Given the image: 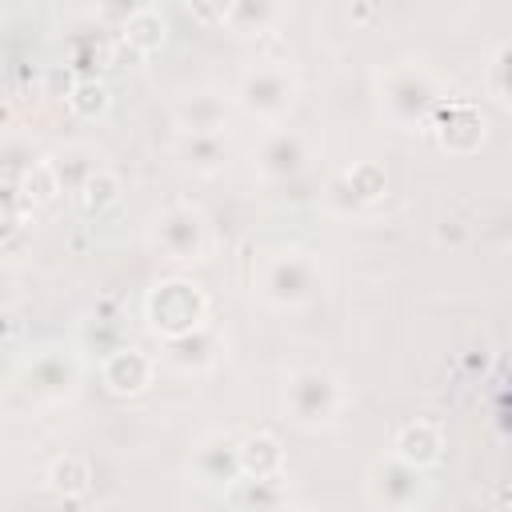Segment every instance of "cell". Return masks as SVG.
<instances>
[{
    "label": "cell",
    "mask_w": 512,
    "mask_h": 512,
    "mask_svg": "<svg viewBox=\"0 0 512 512\" xmlns=\"http://www.w3.org/2000/svg\"><path fill=\"white\" fill-rule=\"evenodd\" d=\"M76 384V360L64 352H48L28 368V392L40 400H56Z\"/></svg>",
    "instance_id": "obj_16"
},
{
    "label": "cell",
    "mask_w": 512,
    "mask_h": 512,
    "mask_svg": "<svg viewBox=\"0 0 512 512\" xmlns=\"http://www.w3.org/2000/svg\"><path fill=\"white\" fill-rule=\"evenodd\" d=\"M24 216H28L24 196L16 192V184H4V180H0V244H8V240L20 232Z\"/></svg>",
    "instance_id": "obj_27"
},
{
    "label": "cell",
    "mask_w": 512,
    "mask_h": 512,
    "mask_svg": "<svg viewBox=\"0 0 512 512\" xmlns=\"http://www.w3.org/2000/svg\"><path fill=\"white\" fill-rule=\"evenodd\" d=\"M164 348H168V360H172L176 368H204V364H212V356H216V336H212L208 324H204V328H196V332H188V336L164 340Z\"/></svg>",
    "instance_id": "obj_22"
},
{
    "label": "cell",
    "mask_w": 512,
    "mask_h": 512,
    "mask_svg": "<svg viewBox=\"0 0 512 512\" xmlns=\"http://www.w3.org/2000/svg\"><path fill=\"white\" fill-rule=\"evenodd\" d=\"M156 248L168 260H204L208 252V220L196 204H172L156 216Z\"/></svg>",
    "instance_id": "obj_7"
},
{
    "label": "cell",
    "mask_w": 512,
    "mask_h": 512,
    "mask_svg": "<svg viewBox=\"0 0 512 512\" xmlns=\"http://www.w3.org/2000/svg\"><path fill=\"white\" fill-rule=\"evenodd\" d=\"M508 56H512V44L500 40L492 52V64H488V92L496 104H508Z\"/></svg>",
    "instance_id": "obj_28"
},
{
    "label": "cell",
    "mask_w": 512,
    "mask_h": 512,
    "mask_svg": "<svg viewBox=\"0 0 512 512\" xmlns=\"http://www.w3.org/2000/svg\"><path fill=\"white\" fill-rule=\"evenodd\" d=\"M120 40L136 52V56H152V52H160L164 48V36H168V24H164V16H160V8H152V4H132V12L120 20Z\"/></svg>",
    "instance_id": "obj_14"
},
{
    "label": "cell",
    "mask_w": 512,
    "mask_h": 512,
    "mask_svg": "<svg viewBox=\"0 0 512 512\" xmlns=\"http://www.w3.org/2000/svg\"><path fill=\"white\" fill-rule=\"evenodd\" d=\"M300 92L296 68L288 60H260L240 76V104L260 120H280L292 112Z\"/></svg>",
    "instance_id": "obj_3"
},
{
    "label": "cell",
    "mask_w": 512,
    "mask_h": 512,
    "mask_svg": "<svg viewBox=\"0 0 512 512\" xmlns=\"http://www.w3.org/2000/svg\"><path fill=\"white\" fill-rule=\"evenodd\" d=\"M280 16H284L280 4H268V0H236V4H224V20L220 24H232L236 32H264Z\"/></svg>",
    "instance_id": "obj_23"
},
{
    "label": "cell",
    "mask_w": 512,
    "mask_h": 512,
    "mask_svg": "<svg viewBox=\"0 0 512 512\" xmlns=\"http://www.w3.org/2000/svg\"><path fill=\"white\" fill-rule=\"evenodd\" d=\"M68 108L80 116V120H96L112 108V92L100 76H76L72 88H68Z\"/></svg>",
    "instance_id": "obj_24"
},
{
    "label": "cell",
    "mask_w": 512,
    "mask_h": 512,
    "mask_svg": "<svg viewBox=\"0 0 512 512\" xmlns=\"http://www.w3.org/2000/svg\"><path fill=\"white\" fill-rule=\"evenodd\" d=\"M224 500H228L236 512H280V508H288L284 476H272V480L236 476V480L224 488Z\"/></svg>",
    "instance_id": "obj_13"
},
{
    "label": "cell",
    "mask_w": 512,
    "mask_h": 512,
    "mask_svg": "<svg viewBox=\"0 0 512 512\" xmlns=\"http://www.w3.org/2000/svg\"><path fill=\"white\" fill-rule=\"evenodd\" d=\"M176 120H180V132H220L228 120V100L216 92H196L180 100Z\"/></svg>",
    "instance_id": "obj_20"
},
{
    "label": "cell",
    "mask_w": 512,
    "mask_h": 512,
    "mask_svg": "<svg viewBox=\"0 0 512 512\" xmlns=\"http://www.w3.org/2000/svg\"><path fill=\"white\" fill-rule=\"evenodd\" d=\"M108 60H112V48H108L104 36H96V32L72 36V44H68V68H76L80 76H96V68H104Z\"/></svg>",
    "instance_id": "obj_26"
},
{
    "label": "cell",
    "mask_w": 512,
    "mask_h": 512,
    "mask_svg": "<svg viewBox=\"0 0 512 512\" xmlns=\"http://www.w3.org/2000/svg\"><path fill=\"white\" fill-rule=\"evenodd\" d=\"M16 192L24 196L28 208H40V204H52L64 188H60V176H56V164L52 160H32L16 184Z\"/></svg>",
    "instance_id": "obj_21"
},
{
    "label": "cell",
    "mask_w": 512,
    "mask_h": 512,
    "mask_svg": "<svg viewBox=\"0 0 512 512\" xmlns=\"http://www.w3.org/2000/svg\"><path fill=\"white\" fill-rule=\"evenodd\" d=\"M340 380L328 368H296L284 388V404L300 424H328L340 412Z\"/></svg>",
    "instance_id": "obj_6"
},
{
    "label": "cell",
    "mask_w": 512,
    "mask_h": 512,
    "mask_svg": "<svg viewBox=\"0 0 512 512\" xmlns=\"http://www.w3.org/2000/svg\"><path fill=\"white\" fill-rule=\"evenodd\" d=\"M440 100V80L424 64H392L380 76V104L396 128H428Z\"/></svg>",
    "instance_id": "obj_1"
},
{
    "label": "cell",
    "mask_w": 512,
    "mask_h": 512,
    "mask_svg": "<svg viewBox=\"0 0 512 512\" xmlns=\"http://www.w3.org/2000/svg\"><path fill=\"white\" fill-rule=\"evenodd\" d=\"M280 512H312V508H280Z\"/></svg>",
    "instance_id": "obj_30"
},
{
    "label": "cell",
    "mask_w": 512,
    "mask_h": 512,
    "mask_svg": "<svg viewBox=\"0 0 512 512\" xmlns=\"http://www.w3.org/2000/svg\"><path fill=\"white\" fill-rule=\"evenodd\" d=\"M48 484L60 496H84L92 488V468L84 456H56L48 464Z\"/></svg>",
    "instance_id": "obj_25"
},
{
    "label": "cell",
    "mask_w": 512,
    "mask_h": 512,
    "mask_svg": "<svg viewBox=\"0 0 512 512\" xmlns=\"http://www.w3.org/2000/svg\"><path fill=\"white\" fill-rule=\"evenodd\" d=\"M196 20H224V4H188Z\"/></svg>",
    "instance_id": "obj_29"
},
{
    "label": "cell",
    "mask_w": 512,
    "mask_h": 512,
    "mask_svg": "<svg viewBox=\"0 0 512 512\" xmlns=\"http://www.w3.org/2000/svg\"><path fill=\"white\" fill-rule=\"evenodd\" d=\"M332 192H344L348 204H372L388 192V172L376 160H356L352 168H344V176L332 184Z\"/></svg>",
    "instance_id": "obj_19"
},
{
    "label": "cell",
    "mask_w": 512,
    "mask_h": 512,
    "mask_svg": "<svg viewBox=\"0 0 512 512\" xmlns=\"http://www.w3.org/2000/svg\"><path fill=\"white\" fill-rule=\"evenodd\" d=\"M256 288L268 304L276 308H296L316 292V260L288 248V252H272L260 260L256 268Z\"/></svg>",
    "instance_id": "obj_4"
},
{
    "label": "cell",
    "mask_w": 512,
    "mask_h": 512,
    "mask_svg": "<svg viewBox=\"0 0 512 512\" xmlns=\"http://www.w3.org/2000/svg\"><path fill=\"white\" fill-rule=\"evenodd\" d=\"M176 152L196 172H220L228 164V140L220 132H180Z\"/></svg>",
    "instance_id": "obj_18"
},
{
    "label": "cell",
    "mask_w": 512,
    "mask_h": 512,
    "mask_svg": "<svg viewBox=\"0 0 512 512\" xmlns=\"http://www.w3.org/2000/svg\"><path fill=\"white\" fill-rule=\"evenodd\" d=\"M188 472L196 484L224 492L236 476H240V456H236V440L228 432H208L196 440L192 456H188Z\"/></svg>",
    "instance_id": "obj_9"
},
{
    "label": "cell",
    "mask_w": 512,
    "mask_h": 512,
    "mask_svg": "<svg viewBox=\"0 0 512 512\" xmlns=\"http://www.w3.org/2000/svg\"><path fill=\"white\" fill-rule=\"evenodd\" d=\"M144 316H148V324L164 340H176V336H188V332L204 328V320H208V296L188 276H164V280H156L148 288Z\"/></svg>",
    "instance_id": "obj_2"
},
{
    "label": "cell",
    "mask_w": 512,
    "mask_h": 512,
    "mask_svg": "<svg viewBox=\"0 0 512 512\" xmlns=\"http://www.w3.org/2000/svg\"><path fill=\"white\" fill-rule=\"evenodd\" d=\"M392 456L412 464V468H432L440 456H444V432L432 424V420H412L396 432V444H392Z\"/></svg>",
    "instance_id": "obj_12"
},
{
    "label": "cell",
    "mask_w": 512,
    "mask_h": 512,
    "mask_svg": "<svg viewBox=\"0 0 512 512\" xmlns=\"http://www.w3.org/2000/svg\"><path fill=\"white\" fill-rule=\"evenodd\" d=\"M116 200H120V176L108 172V168H92V172L72 188V204H76V212L88 216V220L100 216V212H108Z\"/></svg>",
    "instance_id": "obj_17"
},
{
    "label": "cell",
    "mask_w": 512,
    "mask_h": 512,
    "mask_svg": "<svg viewBox=\"0 0 512 512\" xmlns=\"http://www.w3.org/2000/svg\"><path fill=\"white\" fill-rule=\"evenodd\" d=\"M304 160H308V140H304L296 128H276V132H268L264 144H260V152H256L260 172L272 176V180L296 176V172L304 168Z\"/></svg>",
    "instance_id": "obj_11"
},
{
    "label": "cell",
    "mask_w": 512,
    "mask_h": 512,
    "mask_svg": "<svg viewBox=\"0 0 512 512\" xmlns=\"http://www.w3.org/2000/svg\"><path fill=\"white\" fill-rule=\"evenodd\" d=\"M152 372H156L152 356H148L144 348H136V344H116V348L104 356V364H100V380H104V388L116 392V396H136V392H144V388L152 384Z\"/></svg>",
    "instance_id": "obj_10"
},
{
    "label": "cell",
    "mask_w": 512,
    "mask_h": 512,
    "mask_svg": "<svg viewBox=\"0 0 512 512\" xmlns=\"http://www.w3.org/2000/svg\"><path fill=\"white\" fill-rule=\"evenodd\" d=\"M428 128L436 132L440 148L452 152V156L476 152V148L484 144V136H488L484 112H480L476 104H468V100H440V108L432 112V124H428Z\"/></svg>",
    "instance_id": "obj_8"
},
{
    "label": "cell",
    "mask_w": 512,
    "mask_h": 512,
    "mask_svg": "<svg viewBox=\"0 0 512 512\" xmlns=\"http://www.w3.org/2000/svg\"><path fill=\"white\" fill-rule=\"evenodd\" d=\"M236 456H240V476H252V480H272V476H284V448L272 432H252L236 444Z\"/></svg>",
    "instance_id": "obj_15"
},
{
    "label": "cell",
    "mask_w": 512,
    "mask_h": 512,
    "mask_svg": "<svg viewBox=\"0 0 512 512\" xmlns=\"http://www.w3.org/2000/svg\"><path fill=\"white\" fill-rule=\"evenodd\" d=\"M368 500L380 512H416L428 500V476L396 456H384L368 468Z\"/></svg>",
    "instance_id": "obj_5"
}]
</instances>
